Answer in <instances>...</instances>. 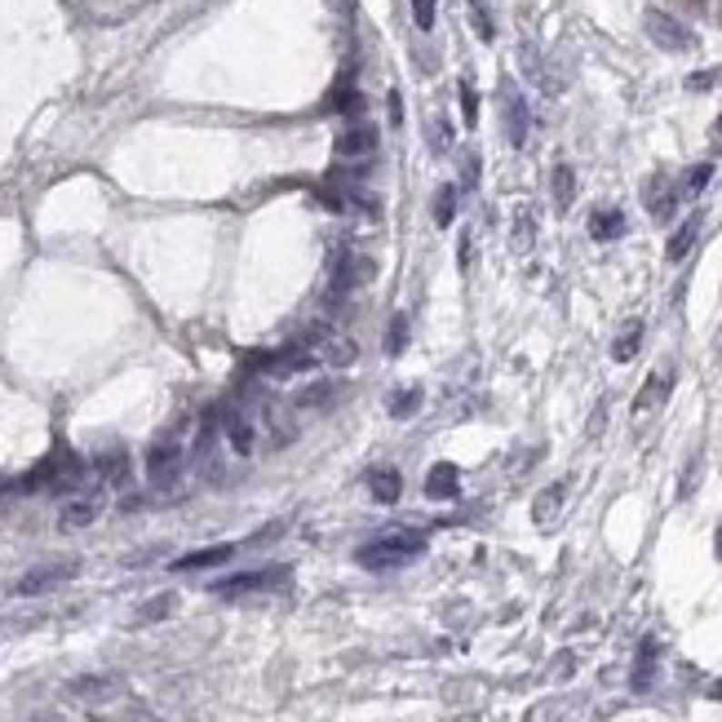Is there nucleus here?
I'll return each mask as SVG.
<instances>
[{
  "instance_id": "nucleus-1",
  "label": "nucleus",
  "mask_w": 722,
  "mask_h": 722,
  "mask_svg": "<svg viewBox=\"0 0 722 722\" xmlns=\"http://www.w3.org/2000/svg\"><path fill=\"white\" fill-rule=\"evenodd\" d=\"M426 550V536L413 532V527H386L377 541H368V546H359V567H368V572H390V567H404V563H413L416 554Z\"/></svg>"
},
{
  "instance_id": "nucleus-2",
  "label": "nucleus",
  "mask_w": 722,
  "mask_h": 722,
  "mask_svg": "<svg viewBox=\"0 0 722 722\" xmlns=\"http://www.w3.org/2000/svg\"><path fill=\"white\" fill-rule=\"evenodd\" d=\"M67 696L80 700L85 709H106V705H115L125 696V683L115 674H80V678L67 683Z\"/></svg>"
},
{
  "instance_id": "nucleus-3",
  "label": "nucleus",
  "mask_w": 722,
  "mask_h": 722,
  "mask_svg": "<svg viewBox=\"0 0 722 722\" xmlns=\"http://www.w3.org/2000/svg\"><path fill=\"white\" fill-rule=\"evenodd\" d=\"M643 27H647V35H652V45L669 49V54H687V49H696L691 27H687V23H678L674 14H665V9H647Z\"/></svg>"
},
{
  "instance_id": "nucleus-4",
  "label": "nucleus",
  "mask_w": 722,
  "mask_h": 722,
  "mask_svg": "<svg viewBox=\"0 0 722 722\" xmlns=\"http://www.w3.org/2000/svg\"><path fill=\"white\" fill-rule=\"evenodd\" d=\"M103 506H106L103 487H94V492H75V496H67V501H63V510H58V527H63V532L89 527L94 518L103 515Z\"/></svg>"
},
{
  "instance_id": "nucleus-5",
  "label": "nucleus",
  "mask_w": 722,
  "mask_h": 722,
  "mask_svg": "<svg viewBox=\"0 0 722 722\" xmlns=\"http://www.w3.org/2000/svg\"><path fill=\"white\" fill-rule=\"evenodd\" d=\"M75 572H80L75 563H40V567L23 572V577L14 581V594H18V598H32V594H45V589H54V585L71 581Z\"/></svg>"
},
{
  "instance_id": "nucleus-6",
  "label": "nucleus",
  "mask_w": 722,
  "mask_h": 722,
  "mask_svg": "<svg viewBox=\"0 0 722 722\" xmlns=\"http://www.w3.org/2000/svg\"><path fill=\"white\" fill-rule=\"evenodd\" d=\"M182 444L177 439H160V444L146 452V479L155 483V487H165V483H173L177 475H182Z\"/></svg>"
},
{
  "instance_id": "nucleus-7",
  "label": "nucleus",
  "mask_w": 722,
  "mask_h": 722,
  "mask_svg": "<svg viewBox=\"0 0 722 722\" xmlns=\"http://www.w3.org/2000/svg\"><path fill=\"white\" fill-rule=\"evenodd\" d=\"M288 581V572L284 567H262V572H240V577H226V581L213 585V594H226V598H236V594H248V589H271V585Z\"/></svg>"
},
{
  "instance_id": "nucleus-8",
  "label": "nucleus",
  "mask_w": 722,
  "mask_h": 722,
  "mask_svg": "<svg viewBox=\"0 0 722 722\" xmlns=\"http://www.w3.org/2000/svg\"><path fill=\"white\" fill-rule=\"evenodd\" d=\"M501 115H506V138H510V146H523V142H527V103H523V94H518L515 85L501 89Z\"/></svg>"
},
{
  "instance_id": "nucleus-9",
  "label": "nucleus",
  "mask_w": 722,
  "mask_h": 722,
  "mask_svg": "<svg viewBox=\"0 0 722 722\" xmlns=\"http://www.w3.org/2000/svg\"><path fill=\"white\" fill-rule=\"evenodd\" d=\"M377 151V129L373 125H350L337 138V160H368Z\"/></svg>"
},
{
  "instance_id": "nucleus-10",
  "label": "nucleus",
  "mask_w": 722,
  "mask_h": 722,
  "mask_svg": "<svg viewBox=\"0 0 722 722\" xmlns=\"http://www.w3.org/2000/svg\"><path fill=\"white\" fill-rule=\"evenodd\" d=\"M643 196H647V213H652V217H669L674 205H678V191H674V182H669L665 173H652V177H647V191H643Z\"/></svg>"
},
{
  "instance_id": "nucleus-11",
  "label": "nucleus",
  "mask_w": 722,
  "mask_h": 722,
  "mask_svg": "<svg viewBox=\"0 0 722 722\" xmlns=\"http://www.w3.org/2000/svg\"><path fill=\"white\" fill-rule=\"evenodd\" d=\"M222 430H226V444H231V452H236V456H248V452H253V444H257V430H253V421H248L240 408H236V413H226Z\"/></svg>"
},
{
  "instance_id": "nucleus-12",
  "label": "nucleus",
  "mask_w": 722,
  "mask_h": 722,
  "mask_svg": "<svg viewBox=\"0 0 722 722\" xmlns=\"http://www.w3.org/2000/svg\"><path fill=\"white\" fill-rule=\"evenodd\" d=\"M461 492V470L456 466H447V461H439L430 475H426V496H435V501H452Z\"/></svg>"
},
{
  "instance_id": "nucleus-13",
  "label": "nucleus",
  "mask_w": 722,
  "mask_h": 722,
  "mask_svg": "<svg viewBox=\"0 0 722 722\" xmlns=\"http://www.w3.org/2000/svg\"><path fill=\"white\" fill-rule=\"evenodd\" d=\"M563 501H567V483H550V487L532 501V518H536L541 527H550L554 518H558V510H563Z\"/></svg>"
},
{
  "instance_id": "nucleus-14",
  "label": "nucleus",
  "mask_w": 722,
  "mask_h": 722,
  "mask_svg": "<svg viewBox=\"0 0 722 722\" xmlns=\"http://www.w3.org/2000/svg\"><path fill=\"white\" fill-rule=\"evenodd\" d=\"M589 236L603 244L620 240V236H625V213H620V208H598V213L589 217Z\"/></svg>"
},
{
  "instance_id": "nucleus-15",
  "label": "nucleus",
  "mask_w": 722,
  "mask_h": 722,
  "mask_svg": "<svg viewBox=\"0 0 722 722\" xmlns=\"http://www.w3.org/2000/svg\"><path fill=\"white\" fill-rule=\"evenodd\" d=\"M665 395H669V373H652V377L643 381L638 399H634V416H647L656 404H665Z\"/></svg>"
},
{
  "instance_id": "nucleus-16",
  "label": "nucleus",
  "mask_w": 722,
  "mask_h": 722,
  "mask_svg": "<svg viewBox=\"0 0 722 722\" xmlns=\"http://www.w3.org/2000/svg\"><path fill=\"white\" fill-rule=\"evenodd\" d=\"M368 487H373V496H377L381 506H395V501H399V492H404V479H399V470L381 466V470L368 475Z\"/></svg>"
},
{
  "instance_id": "nucleus-17",
  "label": "nucleus",
  "mask_w": 722,
  "mask_h": 722,
  "mask_svg": "<svg viewBox=\"0 0 722 722\" xmlns=\"http://www.w3.org/2000/svg\"><path fill=\"white\" fill-rule=\"evenodd\" d=\"M236 554V546H208V550H196V554H182L173 563V572H196V567H213V563H226Z\"/></svg>"
},
{
  "instance_id": "nucleus-18",
  "label": "nucleus",
  "mask_w": 722,
  "mask_h": 722,
  "mask_svg": "<svg viewBox=\"0 0 722 722\" xmlns=\"http://www.w3.org/2000/svg\"><path fill=\"white\" fill-rule=\"evenodd\" d=\"M700 226H705V217H700V213H691L687 222H683V226L674 231V240H669V248H665V253H669V262L687 257V253H691V244H696V236H700Z\"/></svg>"
},
{
  "instance_id": "nucleus-19",
  "label": "nucleus",
  "mask_w": 722,
  "mask_h": 722,
  "mask_svg": "<svg viewBox=\"0 0 722 722\" xmlns=\"http://www.w3.org/2000/svg\"><path fill=\"white\" fill-rule=\"evenodd\" d=\"M638 346H643V319H629V324L620 328L617 346H612V359H617V364H629V359L638 355Z\"/></svg>"
},
{
  "instance_id": "nucleus-20",
  "label": "nucleus",
  "mask_w": 722,
  "mask_h": 722,
  "mask_svg": "<svg viewBox=\"0 0 722 722\" xmlns=\"http://www.w3.org/2000/svg\"><path fill=\"white\" fill-rule=\"evenodd\" d=\"M572 200H577V173L567 169V165H558L554 169V205L567 208Z\"/></svg>"
},
{
  "instance_id": "nucleus-21",
  "label": "nucleus",
  "mask_w": 722,
  "mask_h": 722,
  "mask_svg": "<svg viewBox=\"0 0 722 722\" xmlns=\"http://www.w3.org/2000/svg\"><path fill=\"white\" fill-rule=\"evenodd\" d=\"M652 674H656V643L647 638V643H643V652H638V665H634V687L647 691V687H652Z\"/></svg>"
},
{
  "instance_id": "nucleus-22",
  "label": "nucleus",
  "mask_w": 722,
  "mask_h": 722,
  "mask_svg": "<svg viewBox=\"0 0 722 722\" xmlns=\"http://www.w3.org/2000/svg\"><path fill=\"white\" fill-rule=\"evenodd\" d=\"M435 222L444 231L456 222V186H439V196H435Z\"/></svg>"
},
{
  "instance_id": "nucleus-23",
  "label": "nucleus",
  "mask_w": 722,
  "mask_h": 722,
  "mask_svg": "<svg viewBox=\"0 0 722 722\" xmlns=\"http://www.w3.org/2000/svg\"><path fill=\"white\" fill-rule=\"evenodd\" d=\"M333 395H337V386H333V381H315L310 390H302V395H297V408H324Z\"/></svg>"
},
{
  "instance_id": "nucleus-24",
  "label": "nucleus",
  "mask_w": 722,
  "mask_h": 722,
  "mask_svg": "<svg viewBox=\"0 0 722 722\" xmlns=\"http://www.w3.org/2000/svg\"><path fill=\"white\" fill-rule=\"evenodd\" d=\"M430 146H435L439 155L452 146V120H447V115H430Z\"/></svg>"
},
{
  "instance_id": "nucleus-25",
  "label": "nucleus",
  "mask_w": 722,
  "mask_h": 722,
  "mask_svg": "<svg viewBox=\"0 0 722 722\" xmlns=\"http://www.w3.org/2000/svg\"><path fill=\"white\" fill-rule=\"evenodd\" d=\"M416 404H421V390H395V395H390V413L399 416V421H404V416H413Z\"/></svg>"
},
{
  "instance_id": "nucleus-26",
  "label": "nucleus",
  "mask_w": 722,
  "mask_h": 722,
  "mask_svg": "<svg viewBox=\"0 0 722 722\" xmlns=\"http://www.w3.org/2000/svg\"><path fill=\"white\" fill-rule=\"evenodd\" d=\"M173 603H177L173 594H160V598H151V603H146V607L138 612V625H151V620L169 617V612H173Z\"/></svg>"
},
{
  "instance_id": "nucleus-27",
  "label": "nucleus",
  "mask_w": 722,
  "mask_h": 722,
  "mask_svg": "<svg viewBox=\"0 0 722 722\" xmlns=\"http://www.w3.org/2000/svg\"><path fill=\"white\" fill-rule=\"evenodd\" d=\"M461 111H466V125H479V94L470 80H461Z\"/></svg>"
},
{
  "instance_id": "nucleus-28",
  "label": "nucleus",
  "mask_w": 722,
  "mask_h": 722,
  "mask_svg": "<svg viewBox=\"0 0 722 722\" xmlns=\"http://www.w3.org/2000/svg\"><path fill=\"white\" fill-rule=\"evenodd\" d=\"M404 337H408V315H395V319H390V337H386V350H390V355H399V350H404Z\"/></svg>"
},
{
  "instance_id": "nucleus-29",
  "label": "nucleus",
  "mask_w": 722,
  "mask_h": 722,
  "mask_svg": "<svg viewBox=\"0 0 722 722\" xmlns=\"http://www.w3.org/2000/svg\"><path fill=\"white\" fill-rule=\"evenodd\" d=\"M435 9H439V0H413V23L421 32L435 27Z\"/></svg>"
},
{
  "instance_id": "nucleus-30",
  "label": "nucleus",
  "mask_w": 722,
  "mask_h": 722,
  "mask_svg": "<svg viewBox=\"0 0 722 722\" xmlns=\"http://www.w3.org/2000/svg\"><path fill=\"white\" fill-rule=\"evenodd\" d=\"M470 18H475V32L483 40H492V14H487V0H470Z\"/></svg>"
},
{
  "instance_id": "nucleus-31",
  "label": "nucleus",
  "mask_w": 722,
  "mask_h": 722,
  "mask_svg": "<svg viewBox=\"0 0 722 722\" xmlns=\"http://www.w3.org/2000/svg\"><path fill=\"white\" fill-rule=\"evenodd\" d=\"M103 475H106V483H125V475H129V461H125V452L106 456V461H103Z\"/></svg>"
},
{
  "instance_id": "nucleus-32",
  "label": "nucleus",
  "mask_w": 722,
  "mask_h": 722,
  "mask_svg": "<svg viewBox=\"0 0 722 722\" xmlns=\"http://www.w3.org/2000/svg\"><path fill=\"white\" fill-rule=\"evenodd\" d=\"M709 177H714V165H696V169L687 173V191H691V196H700Z\"/></svg>"
},
{
  "instance_id": "nucleus-33",
  "label": "nucleus",
  "mask_w": 722,
  "mask_h": 722,
  "mask_svg": "<svg viewBox=\"0 0 722 722\" xmlns=\"http://www.w3.org/2000/svg\"><path fill=\"white\" fill-rule=\"evenodd\" d=\"M527 244H532V213L523 208L518 222H515V248H527Z\"/></svg>"
},
{
  "instance_id": "nucleus-34",
  "label": "nucleus",
  "mask_w": 722,
  "mask_h": 722,
  "mask_svg": "<svg viewBox=\"0 0 722 722\" xmlns=\"http://www.w3.org/2000/svg\"><path fill=\"white\" fill-rule=\"evenodd\" d=\"M718 80H722V71H696L687 80V89H714Z\"/></svg>"
},
{
  "instance_id": "nucleus-35",
  "label": "nucleus",
  "mask_w": 722,
  "mask_h": 722,
  "mask_svg": "<svg viewBox=\"0 0 722 722\" xmlns=\"http://www.w3.org/2000/svg\"><path fill=\"white\" fill-rule=\"evenodd\" d=\"M461 165H466V169H461V177H466V186H475V182H479V155H466Z\"/></svg>"
},
{
  "instance_id": "nucleus-36",
  "label": "nucleus",
  "mask_w": 722,
  "mask_h": 722,
  "mask_svg": "<svg viewBox=\"0 0 722 722\" xmlns=\"http://www.w3.org/2000/svg\"><path fill=\"white\" fill-rule=\"evenodd\" d=\"M386 106H390V125H404V98H399V94H390Z\"/></svg>"
},
{
  "instance_id": "nucleus-37",
  "label": "nucleus",
  "mask_w": 722,
  "mask_h": 722,
  "mask_svg": "<svg viewBox=\"0 0 722 722\" xmlns=\"http://www.w3.org/2000/svg\"><path fill=\"white\" fill-rule=\"evenodd\" d=\"M337 106L342 111H359V94L355 89H337Z\"/></svg>"
},
{
  "instance_id": "nucleus-38",
  "label": "nucleus",
  "mask_w": 722,
  "mask_h": 722,
  "mask_svg": "<svg viewBox=\"0 0 722 722\" xmlns=\"http://www.w3.org/2000/svg\"><path fill=\"white\" fill-rule=\"evenodd\" d=\"M32 722H67L63 714H54V709H40V714H32Z\"/></svg>"
},
{
  "instance_id": "nucleus-39",
  "label": "nucleus",
  "mask_w": 722,
  "mask_h": 722,
  "mask_svg": "<svg viewBox=\"0 0 722 722\" xmlns=\"http://www.w3.org/2000/svg\"><path fill=\"white\" fill-rule=\"evenodd\" d=\"M718 558H722V527H718Z\"/></svg>"
},
{
  "instance_id": "nucleus-40",
  "label": "nucleus",
  "mask_w": 722,
  "mask_h": 722,
  "mask_svg": "<svg viewBox=\"0 0 722 722\" xmlns=\"http://www.w3.org/2000/svg\"><path fill=\"white\" fill-rule=\"evenodd\" d=\"M718 138H722V115H718Z\"/></svg>"
}]
</instances>
